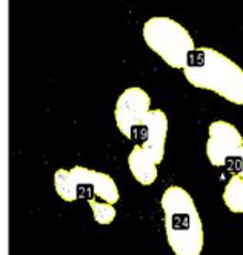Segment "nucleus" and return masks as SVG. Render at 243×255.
Here are the masks:
<instances>
[{
  "instance_id": "obj_1",
  "label": "nucleus",
  "mask_w": 243,
  "mask_h": 255,
  "mask_svg": "<svg viewBox=\"0 0 243 255\" xmlns=\"http://www.w3.org/2000/svg\"><path fill=\"white\" fill-rule=\"evenodd\" d=\"M183 74L193 86L213 91L230 103L243 105V69L222 52L207 46L196 48Z\"/></svg>"
},
{
  "instance_id": "obj_2",
  "label": "nucleus",
  "mask_w": 243,
  "mask_h": 255,
  "mask_svg": "<svg viewBox=\"0 0 243 255\" xmlns=\"http://www.w3.org/2000/svg\"><path fill=\"white\" fill-rule=\"evenodd\" d=\"M168 245L176 255H200L203 225L193 197L180 186H170L162 195Z\"/></svg>"
},
{
  "instance_id": "obj_3",
  "label": "nucleus",
  "mask_w": 243,
  "mask_h": 255,
  "mask_svg": "<svg viewBox=\"0 0 243 255\" xmlns=\"http://www.w3.org/2000/svg\"><path fill=\"white\" fill-rule=\"evenodd\" d=\"M143 40L163 62L176 69H183L196 49L191 34L170 17H151L143 23Z\"/></svg>"
},
{
  "instance_id": "obj_4",
  "label": "nucleus",
  "mask_w": 243,
  "mask_h": 255,
  "mask_svg": "<svg viewBox=\"0 0 243 255\" xmlns=\"http://www.w3.org/2000/svg\"><path fill=\"white\" fill-rule=\"evenodd\" d=\"M151 97L142 88L131 86L119 96L116 103V123L119 131L129 140H136V132L146 114L151 111Z\"/></svg>"
},
{
  "instance_id": "obj_5",
  "label": "nucleus",
  "mask_w": 243,
  "mask_h": 255,
  "mask_svg": "<svg viewBox=\"0 0 243 255\" xmlns=\"http://www.w3.org/2000/svg\"><path fill=\"white\" fill-rule=\"evenodd\" d=\"M69 171L74 181H76L77 197L80 200L88 202L91 198H100L111 205L119 202V188L111 175L94 169H88L85 166H74Z\"/></svg>"
},
{
  "instance_id": "obj_6",
  "label": "nucleus",
  "mask_w": 243,
  "mask_h": 255,
  "mask_svg": "<svg viewBox=\"0 0 243 255\" xmlns=\"http://www.w3.org/2000/svg\"><path fill=\"white\" fill-rule=\"evenodd\" d=\"M208 141H207V157L210 163L216 168H223L227 160L243 146V137L239 129L225 120H216L208 128Z\"/></svg>"
},
{
  "instance_id": "obj_7",
  "label": "nucleus",
  "mask_w": 243,
  "mask_h": 255,
  "mask_svg": "<svg viewBox=\"0 0 243 255\" xmlns=\"http://www.w3.org/2000/svg\"><path fill=\"white\" fill-rule=\"evenodd\" d=\"M168 134V117L162 109H153L146 114L136 132V140H143L142 148L149 154L157 165L165 157V143Z\"/></svg>"
},
{
  "instance_id": "obj_8",
  "label": "nucleus",
  "mask_w": 243,
  "mask_h": 255,
  "mask_svg": "<svg viewBox=\"0 0 243 255\" xmlns=\"http://www.w3.org/2000/svg\"><path fill=\"white\" fill-rule=\"evenodd\" d=\"M128 166L133 177L143 186L153 185L157 178V163L154 158L146 154L142 144H136L128 157Z\"/></svg>"
},
{
  "instance_id": "obj_9",
  "label": "nucleus",
  "mask_w": 243,
  "mask_h": 255,
  "mask_svg": "<svg viewBox=\"0 0 243 255\" xmlns=\"http://www.w3.org/2000/svg\"><path fill=\"white\" fill-rule=\"evenodd\" d=\"M223 202L234 214H243V177L233 175L225 186Z\"/></svg>"
},
{
  "instance_id": "obj_10",
  "label": "nucleus",
  "mask_w": 243,
  "mask_h": 255,
  "mask_svg": "<svg viewBox=\"0 0 243 255\" xmlns=\"http://www.w3.org/2000/svg\"><path fill=\"white\" fill-rule=\"evenodd\" d=\"M54 188L57 191L59 197L68 203L76 202L77 197V188L76 181H74L71 171L66 169H57L54 174Z\"/></svg>"
},
{
  "instance_id": "obj_11",
  "label": "nucleus",
  "mask_w": 243,
  "mask_h": 255,
  "mask_svg": "<svg viewBox=\"0 0 243 255\" xmlns=\"http://www.w3.org/2000/svg\"><path fill=\"white\" fill-rule=\"evenodd\" d=\"M88 203L92 209V214H94V220L99 223V225H111L113 220L116 218V208L111 205V203H106V202H97V198H91L88 200Z\"/></svg>"
},
{
  "instance_id": "obj_12",
  "label": "nucleus",
  "mask_w": 243,
  "mask_h": 255,
  "mask_svg": "<svg viewBox=\"0 0 243 255\" xmlns=\"http://www.w3.org/2000/svg\"><path fill=\"white\" fill-rule=\"evenodd\" d=\"M225 168L233 172V175H242L243 177V146L239 148L225 163Z\"/></svg>"
}]
</instances>
